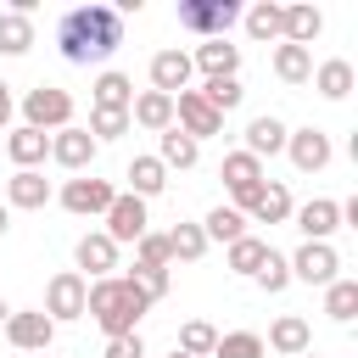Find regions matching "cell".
<instances>
[{
  "label": "cell",
  "mask_w": 358,
  "mask_h": 358,
  "mask_svg": "<svg viewBox=\"0 0 358 358\" xmlns=\"http://www.w3.org/2000/svg\"><path fill=\"white\" fill-rule=\"evenodd\" d=\"M291 213H296L302 241H330V235L341 229V201H330V196H313V201H302V207H291Z\"/></svg>",
  "instance_id": "cell-14"
},
{
  "label": "cell",
  "mask_w": 358,
  "mask_h": 358,
  "mask_svg": "<svg viewBox=\"0 0 358 358\" xmlns=\"http://www.w3.org/2000/svg\"><path fill=\"white\" fill-rule=\"evenodd\" d=\"M95 106H101V112H129V106H134V84H129L123 73H101V78H95Z\"/></svg>",
  "instance_id": "cell-28"
},
{
  "label": "cell",
  "mask_w": 358,
  "mask_h": 358,
  "mask_svg": "<svg viewBox=\"0 0 358 358\" xmlns=\"http://www.w3.org/2000/svg\"><path fill=\"white\" fill-rule=\"evenodd\" d=\"M22 117H28V129H73V95L67 90H56V84H39V90H28L22 95Z\"/></svg>",
  "instance_id": "cell-4"
},
{
  "label": "cell",
  "mask_w": 358,
  "mask_h": 358,
  "mask_svg": "<svg viewBox=\"0 0 358 358\" xmlns=\"http://www.w3.org/2000/svg\"><path fill=\"white\" fill-rule=\"evenodd\" d=\"M213 341H218V330H213L207 319H185V324H179V347H173V352H185V358H207V352H213Z\"/></svg>",
  "instance_id": "cell-35"
},
{
  "label": "cell",
  "mask_w": 358,
  "mask_h": 358,
  "mask_svg": "<svg viewBox=\"0 0 358 358\" xmlns=\"http://www.w3.org/2000/svg\"><path fill=\"white\" fill-rule=\"evenodd\" d=\"M235 22H241L235 0H179V28L196 39H224Z\"/></svg>",
  "instance_id": "cell-3"
},
{
  "label": "cell",
  "mask_w": 358,
  "mask_h": 358,
  "mask_svg": "<svg viewBox=\"0 0 358 358\" xmlns=\"http://www.w3.org/2000/svg\"><path fill=\"white\" fill-rule=\"evenodd\" d=\"M201 101L224 117V112H235V106L246 101V90H241V78H207V84H201Z\"/></svg>",
  "instance_id": "cell-36"
},
{
  "label": "cell",
  "mask_w": 358,
  "mask_h": 358,
  "mask_svg": "<svg viewBox=\"0 0 358 358\" xmlns=\"http://www.w3.org/2000/svg\"><path fill=\"white\" fill-rule=\"evenodd\" d=\"M302 358H313V352H302Z\"/></svg>",
  "instance_id": "cell-48"
},
{
  "label": "cell",
  "mask_w": 358,
  "mask_h": 358,
  "mask_svg": "<svg viewBox=\"0 0 358 358\" xmlns=\"http://www.w3.org/2000/svg\"><path fill=\"white\" fill-rule=\"evenodd\" d=\"M129 280H134V291H140L145 302H162V296H168V268H140V263H134Z\"/></svg>",
  "instance_id": "cell-42"
},
{
  "label": "cell",
  "mask_w": 358,
  "mask_h": 358,
  "mask_svg": "<svg viewBox=\"0 0 358 358\" xmlns=\"http://www.w3.org/2000/svg\"><path fill=\"white\" fill-rule=\"evenodd\" d=\"M50 201V179L39 168H17L6 179V207H45Z\"/></svg>",
  "instance_id": "cell-22"
},
{
  "label": "cell",
  "mask_w": 358,
  "mask_h": 358,
  "mask_svg": "<svg viewBox=\"0 0 358 358\" xmlns=\"http://www.w3.org/2000/svg\"><path fill=\"white\" fill-rule=\"evenodd\" d=\"M285 263H291V280H308V285H330V280H341V274H336L341 257H336L330 241H302Z\"/></svg>",
  "instance_id": "cell-8"
},
{
  "label": "cell",
  "mask_w": 358,
  "mask_h": 358,
  "mask_svg": "<svg viewBox=\"0 0 358 358\" xmlns=\"http://www.w3.org/2000/svg\"><path fill=\"white\" fill-rule=\"evenodd\" d=\"M95 140H90V129H56L50 134V157H56V168H67V173H84L90 162H95Z\"/></svg>",
  "instance_id": "cell-13"
},
{
  "label": "cell",
  "mask_w": 358,
  "mask_h": 358,
  "mask_svg": "<svg viewBox=\"0 0 358 358\" xmlns=\"http://www.w3.org/2000/svg\"><path fill=\"white\" fill-rule=\"evenodd\" d=\"M213 358H263V336L257 330H229L213 341Z\"/></svg>",
  "instance_id": "cell-37"
},
{
  "label": "cell",
  "mask_w": 358,
  "mask_h": 358,
  "mask_svg": "<svg viewBox=\"0 0 358 358\" xmlns=\"http://www.w3.org/2000/svg\"><path fill=\"white\" fill-rule=\"evenodd\" d=\"M201 235H207V241H224V246H229V241H241V235H246V218H241L235 207H213V213L201 218Z\"/></svg>",
  "instance_id": "cell-34"
},
{
  "label": "cell",
  "mask_w": 358,
  "mask_h": 358,
  "mask_svg": "<svg viewBox=\"0 0 358 358\" xmlns=\"http://www.w3.org/2000/svg\"><path fill=\"white\" fill-rule=\"evenodd\" d=\"M84 296H90V280H84L78 268L50 274V285H45V319H50V324H56V319H84Z\"/></svg>",
  "instance_id": "cell-5"
},
{
  "label": "cell",
  "mask_w": 358,
  "mask_h": 358,
  "mask_svg": "<svg viewBox=\"0 0 358 358\" xmlns=\"http://www.w3.org/2000/svg\"><path fill=\"white\" fill-rule=\"evenodd\" d=\"M0 50H6V56L34 50V22H28L22 11H0Z\"/></svg>",
  "instance_id": "cell-33"
},
{
  "label": "cell",
  "mask_w": 358,
  "mask_h": 358,
  "mask_svg": "<svg viewBox=\"0 0 358 358\" xmlns=\"http://www.w3.org/2000/svg\"><path fill=\"white\" fill-rule=\"evenodd\" d=\"M324 313L336 324H352L358 319V280H330L324 285Z\"/></svg>",
  "instance_id": "cell-30"
},
{
  "label": "cell",
  "mask_w": 358,
  "mask_h": 358,
  "mask_svg": "<svg viewBox=\"0 0 358 358\" xmlns=\"http://www.w3.org/2000/svg\"><path fill=\"white\" fill-rule=\"evenodd\" d=\"M6 319H11V308H6V302H0V324H6Z\"/></svg>",
  "instance_id": "cell-46"
},
{
  "label": "cell",
  "mask_w": 358,
  "mask_h": 358,
  "mask_svg": "<svg viewBox=\"0 0 358 358\" xmlns=\"http://www.w3.org/2000/svg\"><path fill=\"white\" fill-rule=\"evenodd\" d=\"M112 196H117V190H112L106 179H90V173H78V179H67V185H62V207H67V213H78V218H95V213L106 218Z\"/></svg>",
  "instance_id": "cell-12"
},
{
  "label": "cell",
  "mask_w": 358,
  "mask_h": 358,
  "mask_svg": "<svg viewBox=\"0 0 358 358\" xmlns=\"http://www.w3.org/2000/svg\"><path fill=\"white\" fill-rule=\"evenodd\" d=\"M252 280H257V285H263V291H268V296H280V291H285V285H291V263H285V257H280V252H274V246H268V257H263V268H257V274H252Z\"/></svg>",
  "instance_id": "cell-41"
},
{
  "label": "cell",
  "mask_w": 358,
  "mask_h": 358,
  "mask_svg": "<svg viewBox=\"0 0 358 358\" xmlns=\"http://www.w3.org/2000/svg\"><path fill=\"white\" fill-rule=\"evenodd\" d=\"M73 263H78V268H90L95 280H106V274L117 268V246H112L101 229H90V235H78V246H73Z\"/></svg>",
  "instance_id": "cell-19"
},
{
  "label": "cell",
  "mask_w": 358,
  "mask_h": 358,
  "mask_svg": "<svg viewBox=\"0 0 358 358\" xmlns=\"http://www.w3.org/2000/svg\"><path fill=\"white\" fill-rule=\"evenodd\" d=\"M145 308H151V302L134 291L129 274H106V280H95L90 296H84V313L106 330V341H112V336H134V324H140Z\"/></svg>",
  "instance_id": "cell-2"
},
{
  "label": "cell",
  "mask_w": 358,
  "mask_h": 358,
  "mask_svg": "<svg viewBox=\"0 0 358 358\" xmlns=\"http://www.w3.org/2000/svg\"><path fill=\"white\" fill-rule=\"evenodd\" d=\"M6 157H11L17 168H39V162L50 157V134H39V129H28V123H22V129H11V134H6Z\"/></svg>",
  "instance_id": "cell-24"
},
{
  "label": "cell",
  "mask_w": 358,
  "mask_h": 358,
  "mask_svg": "<svg viewBox=\"0 0 358 358\" xmlns=\"http://www.w3.org/2000/svg\"><path fill=\"white\" fill-rule=\"evenodd\" d=\"M319 28H324V17L313 11V6H280V39L285 45H313L319 39Z\"/></svg>",
  "instance_id": "cell-20"
},
{
  "label": "cell",
  "mask_w": 358,
  "mask_h": 358,
  "mask_svg": "<svg viewBox=\"0 0 358 358\" xmlns=\"http://www.w3.org/2000/svg\"><path fill=\"white\" fill-rule=\"evenodd\" d=\"M39 358H50V352H39Z\"/></svg>",
  "instance_id": "cell-49"
},
{
  "label": "cell",
  "mask_w": 358,
  "mask_h": 358,
  "mask_svg": "<svg viewBox=\"0 0 358 358\" xmlns=\"http://www.w3.org/2000/svg\"><path fill=\"white\" fill-rule=\"evenodd\" d=\"M162 190H168V168H162L157 157H134V162H129V196L151 201V196H162Z\"/></svg>",
  "instance_id": "cell-26"
},
{
  "label": "cell",
  "mask_w": 358,
  "mask_h": 358,
  "mask_svg": "<svg viewBox=\"0 0 358 358\" xmlns=\"http://www.w3.org/2000/svg\"><path fill=\"white\" fill-rule=\"evenodd\" d=\"M6 229H11V207L0 201V235H6Z\"/></svg>",
  "instance_id": "cell-45"
},
{
  "label": "cell",
  "mask_w": 358,
  "mask_h": 358,
  "mask_svg": "<svg viewBox=\"0 0 358 358\" xmlns=\"http://www.w3.org/2000/svg\"><path fill=\"white\" fill-rule=\"evenodd\" d=\"M11 112H17V101H11V84H0V129L11 123Z\"/></svg>",
  "instance_id": "cell-44"
},
{
  "label": "cell",
  "mask_w": 358,
  "mask_h": 358,
  "mask_svg": "<svg viewBox=\"0 0 358 358\" xmlns=\"http://www.w3.org/2000/svg\"><path fill=\"white\" fill-rule=\"evenodd\" d=\"M263 257H268V241H257V235H241V241H229V257H224V268H235V274H257V268H263Z\"/></svg>",
  "instance_id": "cell-32"
},
{
  "label": "cell",
  "mask_w": 358,
  "mask_h": 358,
  "mask_svg": "<svg viewBox=\"0 0 358 358\" xmlns=\"http://www.w3.org/2000/svg\"><path fill=\"white\" fill-rule=\"evenodd\" d=\"M117 45H123V17H117L112 6H73V11H62V22H56V50H62L73 67L106 62Z\"/></svg>",
  "instance_id": "cell-1"
},
{
  "label": "cell",
  "mask_w": 358,
  "mask_h": 358,
  "mask_svg": "<svg viewBox=\"0 0 358 358\" xmlns=\"http://www.w3.org/2000/svg\"><path fill=\"white\" fill-rule=\"evenodd\" d=\"M313 90H319L324 101H347V95H352V62H341V56L319 62V67H313Z\"/></svg>",
  "instance_id": "cell-25"
},
{
  "label": "cell",
  "mask_w": 358,
  "mask_h": 358,
  "mask_svg": "<svg viewBox=\"0 0 358 358\" xmlns=\"http://www.w3.org/2000/svg\"><path fill=\"white\" fill-rule=\"evenodd\" d=\"M246 34H252V39H280V6H274V0H257V6L246 11Z\"/></svg>",
  "instance_id": "cell-38"
},
{
  "label": "cell",
  "mask_w": 358,
  "mask_h": 358,
  "mask_svg": "<svg viewBox=\"0 0 358 358\" xmlns=\"http://www.w3.org/2000/svg\"><path fill=\"white\" fill-rule=\"evenodd\" d=\"M218 179L229 185L235 213L246 218V207H252V196H257V185H263V162H257V157H246V151H229V157H224V168H218Z\"/></svg>",
  "instance_id": "cell-11"
},
{
  "label": "cell",
  "mask_w": 358,
  "mask_h": 358,
  "mask_svg": "<svg viewBox=\"0 0 358 358\" xmlns=\"http://www.w3.org/2000/svg\"><path fill=\"white\" fill-rule=\"evenodd\" d=\"M173 358H185V352H173Z\"/></svg>",
  "instance_id": "cell-47"
},
{
  "label": "cell",
  "mask_w": 358,
  "mask_h": 358,
  "mask_svg": "<svg viewBox=\"0 0 358 358\" xmlns=\"http://www.w3.org/2000/svg\"><path fill=\"white\" fill-rule=\"evenodd\" d=\"M134 263H140V268H168V263H173V257H168V235L145 229V235L134 241Z\"/></svg>",
  "instance_id": "cell-40"
},
{
  "label": "cell",
  "mask_w": 358,
  "mask_h": 358,
  "mask_svg": "<svg viewBox=\"0 0 358 358\" xmlns=\"http://www.w3.org/2000/svg\"><path fill=\"white\" fill-rule=\"evenodd\" d=\"M145 229H151L145 201H140V196H129V190H123V196H112V207H106V229H101V235H106L112 246H134Z\"/></svg>",
  "instance_id": "cell-7"
},
{
  "label": "cell",
  "mask_w": 358,
  "mask_h": 358,
  "mask_svg": "<svg viewBox=\"0 0 358 358\" xmlns=\"http://www.w3.org/2000/svg\"><path fill=\"white\" fill-rule=\"evenodd\" d=\"M129 123H140V129H151V134L173 129V95H157V90L134 95V106H129Z\"/></svg>",
  "instance_id": "cell-23"
},
{
  "label": "cell",
  "mask_w": 358,
  "mask_h": 358,
  "mask_svg": "<svg viewBox=\"0 0 358 358\" xmlns=\"http://www.w3.org/2000/svg\"><path fill=\"white\" fill-rule=\"evenodd\" d=\"M274 73H280V84H308L313 78V50H302V45H274Z\"/></svg>",
  "instance_id": "cell-27"
},
{
  "label": "cell",
  "mask_w": 358,
  "mask_h": 358,
  "mask_svg": "<svg viewBox=\"0 0 358 358\" xmlns=\"http://www.w3.org/2000/svg\"><path fill=\"white\" fill-rule=\"evenodd\" d=\"M246 218H252V224H285V218H291V190H285L280 179H263L257 196H252V207H246Z\"/></svg>",
  "instance_id": "cell-18"
},
{
  "label": "cell",
  "mask_w": 358,
  "mask_h": 358,
  "mask_svg": "<svg viewBox=\"0 0 358 358\" xmlns=\"http://www.w3.org/2000/svg\"><path fill=\"white\" fill-rule=\"evenodd\" d=\"M190 56L185 50H157L151 56V90L157 95H179V90H190Z\"/></svg>",
  "instance_id": "cell-15"
},
{
  "label": "cell",
  "mask_w": 358,
  "mask_h": 358,
  "mask_svg": "<svg viewBox=\"0 0 358 358\" xmlns=\"http://www.w3.org/2000/svg\"><path fill=\"white\" fill-rule=\"evenodd\" d=\"M173 129L190 134V140L201 145L207 134H224V117L201 101V90H179V95H173Z\"/></svg>",
  "instance_id": "cell-6"
},
{
  "label": "cell",
  "mask_w": 358,
  "mask_h": 358,
  "mask_svg": "<svg viewBox=\"0 0 358 358\" xmlns=\"http://www.w3.org/2000/svg\"><path fill=\"white\" fill-rule=\"evenodd\" d=\"M134 123H129V112H101V106H90V140L101 145V140H117V134H129Z\"/></svg>",
  "instance_id": "cell-39"
},
{
  "label": "cell",
  "mask_w": 358,
  "mask_h": 358,
  "mask_svg": "<svg viewBox=\"0 0 358 358\" xmlns=\"http://www.w3.org/2000/svg\"><path fill=\"white\" fill-rule=\"evenodd\" d=\"M196 157H201V145H196L190 134L162 129V151H157V162H162V168H196Z\"/></svg>",
  "instance_id": "cell-31"
},
{
  "label": "cell",
  "mask_w": 358,
  "mask_h": 358,
  "mask_svg": "<svg viewBox=\"0 0 358 358\" xmlns=\"http://www.w3.org/2000/svg\"><path fill=\"white\" fill-rule=\"evenodd\" d=\"M285 134H291V129H285V123H280L274 112L252 117V123H246V157H257V162H263V157L285 151Z\"/></svg>",
  "instance_id": "cell-21"
},
{
  "label": "cell",
  "mask_w": 358,
  "mask_h": 358,
  "mask_svg": "<svg viewBox=\"0 0 358 358\" xmlns=\"http://www.w3.org/2000/svg\"><path fill=\"white\" fill-rule=\"evenodd\" d=\"M190 67H201L207 78H235V67H241V45H229V39H201L196 56H190Z\"/></svg>",
  "instance_id": "cell-17"
},
{
  "label": "cell",
  "mask_w": 358,
  "mask_h": 358,
  "mask_svg": "<svg viewBox=\"0 0 358 358\" xmlns=\"http://www.w3.org/2000/svg\"><path fill=\"white\" fill-rule=\"evenodd\" d=\"M168 257H179V263H201V257H207V235H201V224H173V229H168Z\"/></svg>",
  "instance_id": "cell-29"
},
{
  "label": "cell",
  "mask_w": 358,
  "mask_h": 358,
  "mask_svg": "<svg viewBox=\"0 0 358 358\" xmlns=\"http://www.w3.org/2000/svg\"><path fill=\"white\" fill-rule=\"evenodd\" d=\"M285 151H291V168L296 173H319V168H330V157H336V145H330V134L324 129H291L285 134Z\"/></svg>",
  "instance_id": "cell-10"
},
{
  "label": "cell",
  "mask_w": 358,
  "mask_h": 358,
  "mask_svg": "<svg viewBox=\"0 0 358 358\" xmlns=\"http://www.w3.org/2000/svg\"><path fill=\"white\" fill-rule=\"evenodd\" d=\"M6 341L17 347V352H50V341H56V324L45 319V308H22V313H11L6 319Z\"/></svg>",
  "instance_id": "cell-9"
},
{
  "label": "cell",
  "mask_w": 358,
  "mask_h": 358,
  "mask_svg": "<svg viewBox=\"0 0 358 358\" xmlns=\"http://www.w3.org/2000/svg\"><path fill=\"white\" fill-rule=\"evenodd\" d=\"M106 358H145L140 330H134V336H112V341H106Z\"/></svg>",
  "instance_id": "cell-43"
},
{
  "label": "cell",
  "mask_w": 358,
  "mask_h": 358,
  "mask_svg": "<svg viewBox=\"0 0 358 358\" xmlns=\"http://www.w3.org/2000/svg\"><path fill=\"white\" fill-rule=\"evenodd\" d=\"M268 347H274L280 358H302V352L313 347V330H308V319H302V313H280V319L268 324Z\"/></svg>",
  "instance_id": "cell-16"
}]
</instances>
